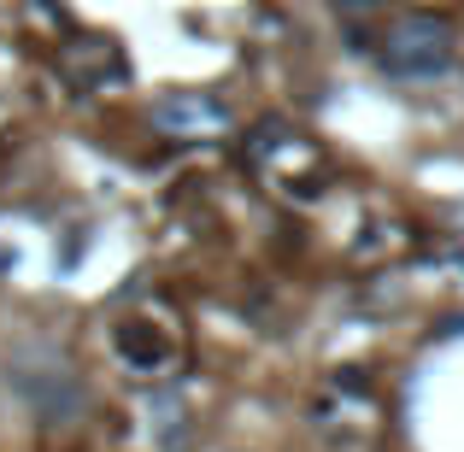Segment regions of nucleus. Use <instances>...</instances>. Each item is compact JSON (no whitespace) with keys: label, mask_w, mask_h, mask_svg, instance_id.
I'll list each match as a JSON object with an SVG mask.
<instances>
[{"label":"nucleus","mask_w":464,"mask_h":452,"mask_svg":"<svg viewBox=\"0 0 464 452\" xmlns=\"http://www.w3.org/2000/svg\"><path fill=\"white\" fill-rule=\"evenodd\" d=\"M118 352L136 359V364H159V359H165V341H153L148 323H124V329H118Z\"/></svg>","instance_id":"3"},{"label":"nucleus","mask_w":464,"mask_h":452,"mask_svg":"<svg viewBox=\"0 0 464 452\" xmlns=\"http://www.w3.org/2000/svg\"><path fill=\"white\" fill-rule=\"evenodd\" d=\"M341 6H353V12H359V6H364V12H371V6H376V0H341Z\"/></svg>","instance_id":"4"},{"label":"nucleus","mask_w":464,"mask_h":452,"mask_svg":"<svg viewBox=\"0 0 464 452\" xmlns=\"http://www.w3.org/2000/svg\"><path fill=\"white\" fill-rule=\"evenodd\" d=\"M382 65L406 82L441 77V71L453 65V24L435 18V12H406V18H394L388 35H382Z\"/></svg>","instance_id":"1"},{"label":"nucleus","mask_w":464,"mask_h":452,"mask_svg":"<svg viewBox=\"0 0 464 452\" xmlns=\"http://www.w3.org/2000/svg\"><path fill=\"white\" fill-rule=\"evenodd\" d=\"M153 124L165 136H212V130H229V106L206 101V94H177V101L153 106Z\"/></svg>","instance_id":"2"}]
</instances>
